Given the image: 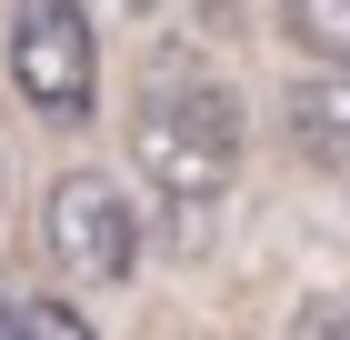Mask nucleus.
Segmentation results:
<instances>
[{"label":"nucleus","mask_w":350,"mask_h":340,"mask_svg":"<svg viewBox=\"0 0 350 340\" xmlns=\"http://www.w3.org/2000/svg\"><path fill=\"white\" fill-rule=\"evenodd\" d=\"M131 160L140 181L180 210H211L241 170V101L220 90L200 60H150L140 70V101H131Z\"/></svg>","instance_id":"1"},{"label":"nucleus","mask_w":350,"mask_h":340,"mask_svg":"<svg viewBox=\"0 0 350 340\" xmlns=\"http://www.w3.org/2000/svg\"><path fill=\"white\" fill-rule=\"evenodd\" d=\"M10 80L51 131H81L100 101V40L81 0H21L10 10Z\"/></svg>","instance_id":"2"},{"label":"nucleus","mask_w":350,"mask_h":340,"mask_svg":"<svg viewBox=\"0 0 350 340\" xmlns=\"http://www.w3.org/2000/svg\"><path fill=\"white\" fill-rule=\"evenodd\" d=\"M40 240H51V270H70V280H131V200H120V181H100V170H60L51 200H40Z\"/></svg>","instance_id":"3"},{"label":"nucleus","mask_w":350,"mask_h":340,"mask_svg":"<svg viewBox=\"0 0 350 340\" xmlns=\"http://www.w3.org/2000/svg\"><path fill=\"white\" fill-rule=\"evenodd\" d=\"M280 120H291V151L321 170V181H350V70H310L280 101Z\"/></svg>","instance_id":"4"},{"label":"nucleus","mask_w":350,"mask_h":340,"mask_svg":"<svg viewBox=\"0 0 350 340\" xmlns=\"http://www.w3.org/2000/svg\"><path fill=\"white\" fill-rule=\"evenodd\" d=\"M280 30H291L321 70H350V0H280Z\"/></svg>","instance_id":"5"},{"label":"nucleus","mask_w":350,"mask_h":340,"mask_svg":"<svg viewBox=\"0 0 350 340\" xmlns=\"http://www.w3.org/2000/svg\"><path fill=\"white\" fill-rule=\"evenodd\" d=\"M21 340H100V330H90L70 300H30V311H21Z\"/></svg>","instance_id":"6"},{"label":"nucleus","mask_w":350,"mask_h":340,"mask_svg":"<svg viewBox=\"0 0 350 340\" xmlns=\"http://www.w3.org/2000/svg\"><path fill=\"white\" fill-rule=\"evenodd\" d=\"M291 340H350V311L340 300H310V311H300V330Z\"/></svg>","instance_id":"7"}]
</instances>
